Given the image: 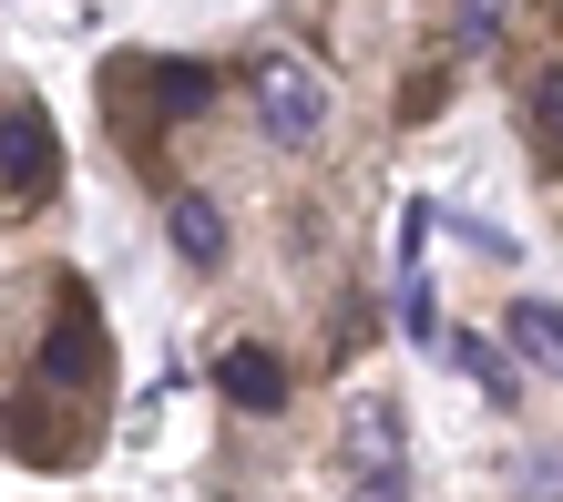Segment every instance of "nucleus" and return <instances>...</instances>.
Wrapping results in <instances>:
<instances>
[{"label": "nucleus", "mask_w": 563, "mask_h": 502, "mask_svg": "<svg viewBox=\"0 0 563 502\" xmlns=\"http://www.w3.org/2000/svg\"><path fill=\"white\" fill-rule=\"evenodd\" d=\"M256 123H267L277 144H308V133H328V73H308L297 52L256 62Z\"/></svg>", "instance_id": "f257e3e1"}, {"label": "nucleus", "mask_w": 563, "mask_h": 502, "mask_svg": "<svg viewBox=\"0 0 563 502\" xmlns=\"http://www.w3.org/2000/svg\"><path fill=\"white\" fill-rule=\"evenodd\" d=\"M0 185H11L21 206H31V195H52V123L31 113V103L0 113Z\"/></svg>", "instance_id": "f03ea898"}, {"label": "nucleus", "mask_w": 563, "mask_h": 502, "mask_svg": "<svg viewBox=\"0 0 563 502\" xmlns=\"http://www.w3.org/2000/svg\"><path fill=\"white\" fill-rule=\"evenodd\" d=\"M42 380H62V390H92V380H103V328H92L82 297L62 308V328L42 339Z\"/></svg>", "instance_id": "7ed1b4c3"}, {"label": "nucleus", "mask_w": 563, "mask_h": 502, "mask_svg": "<svg viewBox=\"0 0 563 502\" xmlns=\"http://www.w3.org/2000/svg\"><path fill=\"white\" fill-rule=\"evenodd\" d=\"M216 390L236 400V411H287V359L246 339V349H225V359H216Z\"/></svg>", "instance_id": "20e7f679"}, {"label": "nucleus", "mask_w": 563, "mask_h": 502, "mask_svg": "<svg viewBox=\"0 0 563 502\" xmlns=\"http://www.w3.org/2000/svg\"><path fill=\"white\" fill-rule=\"evenodd\" d=\"M451 370L482 380L492 400H522V359H512L503 339H482V328H451Z\"/></svg>", "instance_id": "39448f33"}, {"label": "nucleus", "mask_w": 563, "mask_h": 502, "mask_svg": "<svg viewBox=\"0 0 563 502\" xmlns=\"http://www.w3.org/2000/svg\"><path fill=\"white\" fill-rule=\"evenodd\" d=\"M164 237H175L185 266H216V257H225V216H216V195H175V206H164Z\"/></svg>", "instance_id": "423d86ee"}, {"label": "nucleus", "mask_w": 563, "mask_h": 502, "mask_svg": "<svg viewBox=\"0 0 563 502\" xmlns=\"http://www.w3.org/2000/svg\"><path fill=\"white\" fill-rule=\"evenodd\" d=\"M512 359L563 370V308H553V297H522V308H512Z\"/></svg>", "instance_id": "0eeeda50"}, {"label": "nucleus", "mask_w": 563, "mask_h": 502, "mask_svg": "<svg viewBox=\"0 0 563 502\" xmlns=\"http://www.w3.org/2000/svg\"><path fill=\"white\" fill-rule=\"evenodd\" d=\"M533 154L563 175V73H543V83H533Z\"/></svg>", "instance_id": "6e6552de"}, {"label": "nucleus", "mask_w": 563, "mask_h": 502, "mask_svg": "<svg viewBox=\"0 0 563 502\" xmlns=\"http://www.w3.org/2000/svg\"><path fill=\"white\" fill-rule=\"evenodd\" d=\"M512 502H563V451H533L512 472Z\"/></svg>", "instance_id": "1a4fd4ad"}, {"label": "nucleus", "mask_w": 563, "mask_h": 502, "mask_svg": "<svg viewBox=\"0 0 563 502\" xmlns=\"http://www.w3.org/2000/svg\"><path fill=\"white\" fill-rule=\"evenodd\" d=\"M400 328H410V339H441V308H430L420 277H400Z\"/></svg>", "instance_id": "9d476101"}, {"label": "nucleus", "mask_w": 563, "mask_h": 502, "mask_svg": "<svg viewBox=\"0 0 563 502\" xmlns=\"http://www.w3.org/2000/svg\"><path fill=\"white\" fill-rule=\"evenodd\" d=\"M492 31H503V0H461V52H492Z\"/></svg>", "instance_id": "9b49d317"}, {"label": "nucleus", "mask_w": 563, "mask_h": 502, "mask_svg": "<svg viewBox=\"0 0 563 502\" xmlns=\"http://www.w3.org/2000/svg\"><path fill=\"white\" fill-rule=\"evenodd\" d=\"M154 103H164V113H195V103H206V73H164Z\"/></svg>", "instance_id": "f8f14e48"}, {"label": "nucleus", "mask_w": 563, "mask_h": 502, "mask_svg": "<svg viewBox=\"0 0 563 502\" xmlns=\"http://www.w3.org/2000/svg\"><path fill=\"white\" fill-rule=\"evenodd\" d=\"M349 502H410V472H400V461H389V472H358Z\"/></svg>", "instance_id": "ddd939ff"}]
</instances>
